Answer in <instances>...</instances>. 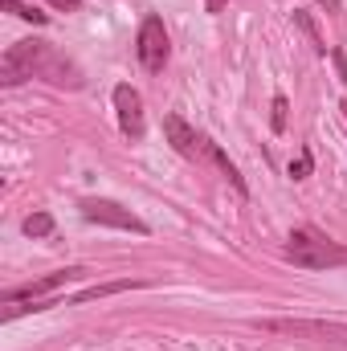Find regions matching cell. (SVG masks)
Here are the masks:
<instances>
[{"mask_svg":"<svg viewBox=\"0 0 347 351\" xmlns=\"http://www.w3.org/2000/svg\"><path fill=\"white\" fill-rule=\"evenodd\" d=\"M115 114H119V131L127 139H143L147 119H143V98H139L135 86H127V82L115 86Z\"/></svg>","mask_w":347,"mask_h":351,"instance_id":"52a82bcc","label":"cell"},{"mask_svg":"<svg viewBox=\"0 0 347 351\" xmlns=\"http://www.w3.org/2000/svg\"><path fill=\"white\" fill-rule=\"evenodd\" d=\"M258 327L261 331H274V335H290V339L347 348V323H327V319H261Z\"/></svg>","mask_w":347,"mask_h":351,"instance_id":"3957f363","label":"cell"},{"mask_svg":"<svg viewBox=\"0 0 347 351\" xmlns=\"http://www.w3.org/2000/svg\"><path fill=\"white\" fill-rule=\"evenodd\" d=\"M135 53H139V66L147 74H160L164 62H168V29L160 16H147L139 25V37H135Z\"/></svg>","mask_w":347,"mask_h":351,"instance_id":"5b68a950","label":"cell"},{"mask_svg":"<svg viewBox=\"0 0 347 351\" xmlns=\"http://www.w3.org/2000/svg\"><path fill=\"white\" fill-rule=\"evenodd\" d=\"M286 110H290V102H286V94H278V98H274V114H270L274 131H286Z\"/></svg>","mask_w":347,"mask_h":351,"instance_id":"5bb4252c","label":"cell"},{"mask_svg":"<svg viewBox=\"0 0 347 351\" xmlns=\"http://www.w3.org/2000/svg\"><path fill=\"white\" fill-rule=\"evenodd\" d=\"M131 286H139V282H106V286H90V290H82V294H74L70 302H94V298H106V294H119V290H131Z\"/></svg>","mask_w":347,"mask_h":351,"instance_id":"9c48e42d","label":"cell"},{"mask_svg":"<svg viewBox=\"0 0 347 351\" xmlns=\"http://www.w3.org/2000/svg\"><path fill=\"white\" fill-rule=\"evenodd\" d=\"M344 114H347V102H344Z\"/></svg>","mask_w":347,"mask_h":351,"instance_id":"d6986e66","label":"cell"},{"mask_svg":"<svg viewBox=\"0 0 347 351\" xmlns=\"http://www.w3.org/2000/svg\"><path fill=\"white\" fill-rule=\"evenodd\" d=\"M294 25L311 37V45H315V53H327V41H323V33H319V25L311 21V12H302V8H294Z\"/></svg>","mask_w":347,"mask_h":351,"instance_id":"30bf717a","label":"cell"},{"mask_svg":"<svg viewBox=\"0 0 347 351\" xmlns=\"http://www.w3.org/2000/svg\"><path fill=\"white\" fill-rule=\"evenodd\" d=\"M49 4H53V8H62V12H74L82 0H49Z\"/></svg>","mask_w":347,"mask_h":351,"instance_id":"2e32d148","label":"cell"},{"mask_svg":"<svg viewBox=\"0 0 347 351\" xmlns=\"http://www.w3.org/2000/svg\"><path fill=\"white\" fill-rule=\"evenodd\" d=\"M311 168H315L311 152H298V160H290V176H294V180H307V176H311Z\"/></svg>","mask_w":347,"mask_h":351,"instance_id":"4fadbf2b","label":"cell"},{"mask_svg":"<svg viewBox=\"0 0 347 351\" xmlns=\"http://www.w3.org/2000/svg\"><path fill=\"white\" fill-rule=\"evenodd\" d=\"M164 135H168V143H172L184 160H196V164H217V156H221V143H213L208 135H200L196 127H188L180 114H164Z\"/></svg>","mask_w":347,"mask_h":351,"instance_id":"277c9868","label":"cell"},{"mask_svg":"<svg viewBox=\"0 0 347 351\" xmlns=\"http://www.w3.org/2000/svg\"><path fill=\"white\" fill-rule=\"evenodd\" d=\"M78 208H82V217H86V221H94V225H110V229H127V233H147V225H143L131 208H123L119 200L86 196Z\"/></svg>","mask_w":347,"mask_h":351,"instance_id":"8992f818","label":"cell"},{"mask_svg":"<svg viewBox=\"0 0 347 351\" xmlns=\"http://www.w3.org/2000/svg\"><path fill=\"white\" fill-rule=\"evenodd\" d=\"M331 62H335V70H339V78H344V86H347V58L339 49H331Z\"/></svg>","mask_w":347,"mask_h":351,"instance_id":"9a60e30c","label":"cell"},{"mask_svg":"<svg viewBox=\"0 0 347 351\" xmlns=\"http://www.w3.org/2000/svg\"><path fill=\"white\" fill-rule=\"evenodd\" d=\"M286 262H294L298 269H339V265H347V245L331 241L315 225H302L286 241Z\"/></svg>","mask_w":347,"mask_h":351,"instance_id":"7a4b0ae2","label":"cell"},{"mask_svg":"<svg viewBox=\"0 0 347 351\" xmlns=\"http://www.w3.org/2000/svg\"><path fill=\"white\" fill-rule=\"evenodd\" d=\"M25 237H49L53 233V217L49 213H33V217H25Z\"/></svg>","mask_w":347,"mask_h":351,"instance_id":"8fae6325","label":"cell"},{"mask_svg":"<svg viewBox=\"0 0 347 351\" xmlns=\"http://www.w3.org/2000/svg\"><path fill=\"white\" fill-rule=\"evenodd\" d=\"M25 78H45L53 86H70V90L82 86L78 66L70 58H62L49 41H16V45L4 49V58H0V82L16 86Z\"/></svg>","mask_w":347,"mask_h":351,"instance_id":"6da1fadb","label":"cell"},{"mask_svg":"<svg viewBox=\"0 0 347 351\" xmlns=\"http://www.w3.org/2000/svg\"><path fill=\"white\" fill-rule=\"evenodd\" d=\"M204 4H208V12H221V8H225L229 0H204Z\"/></svg>","mask_w":347,"mask_h":351,"instance_id":"e0dca14e","label":"cell"},{"mask_svg":"<svg viewBox=\"0 0 347 351\" xmlns=\"http://www.w3.org/2000/svg\"><path fill=\"white\" fill-rule=\"evenodd\" d=\"M4 8H8L12 16H21V21H33V25H45V21H49L45 12H37L33 4H21V0H4Z\"/></svg>","mask_w":347,"mask_h":351,"instance_id":"7c38bea8","label":"cell"},{"mask_svg":"<svg viewBox=\"0 0 347 351\" xmlns=\"http://www.w3.org/2000/svg\"><path fill=\"white\" fill-rule=\"evenodd\" d=\"M78 274H86V269H58V274H45V278H37V282H29V286L4 290V294H0V302H33V298H53V290H58V286H66V282H70V278H78Z\"/></svg>","mask_w":347,"mask_h":351,"instance_id":"ba28073f","label":"cell"},{"mask_svg":"<svg viewBox=\"0 0 347 351\" xmlns=\"http://www.w3.org/2000/svg\"><path fill=\"white\" fill-rule=\"evenodd\" d=\"M319 4H323L327 12H339V0H319Z\"/></svg>","mask_w":347,"mask_h":351,"instance_id":"ac0fdd59","label":"cell"}]
</instances>
